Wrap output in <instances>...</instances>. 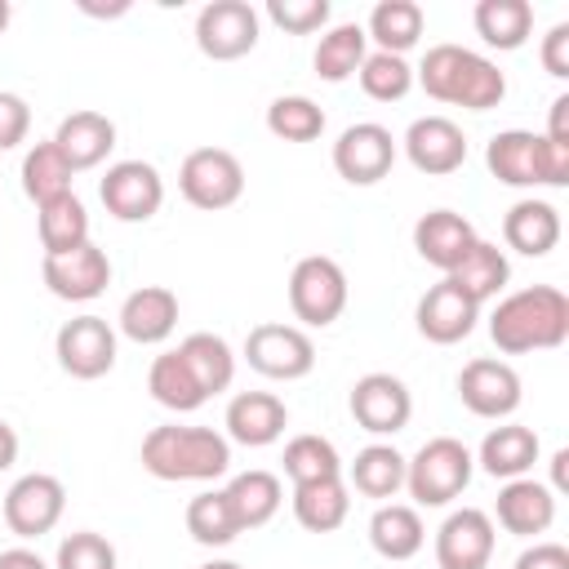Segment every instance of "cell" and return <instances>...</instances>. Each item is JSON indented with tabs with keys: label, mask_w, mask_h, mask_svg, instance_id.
Returning <instances> with one entry per match:
<instances>
[{
	"label": "cell",
	"mask_w": 569,
	"mask_h": 569,
	"mask_svg": "<svg viewBox=\"0 0 569 569\" xmlns=\"http://www.w3.org/2000/svg\"><path fill=\"white\" fill-rule=\"evenodd\" d=\"M489 338L507 356L560 347L569 338V298H565V289L529 284V289H516V293L498 298V307L489 311Z\"/></svg>",
	"instance_id": "obj_1"
},
{
	"label": "cell",
	"mask_w": 569,
	"mask_h": 569,
	"mask_svg": "<svg viewBox=\"0 0 569 569\" xmlns=\"http://www.w3.org/2000/svg\"><path fill=\"white\" fill-rule=\"evenodd\" d=\"M427 98L462 107V111H489L507 98V76L493 58L462 49V44H431L413 71Z\"/></svg>",
	"instance_id": "obj_2"
},
{
	"label": "cell",
	"mask_w": 569,
	"mask_h": 569,
	"mask_svg": "<svg viewBox=\"0 0 569 569\" xmlns=\"http://www.w3.org/2000/svg\"><path fill=\"white\" fill-rule=\"evenodd\" d=\"M142 471L156 480H218L231 467V440L213 427L164 422L142 436Z\"/></svg>",
	"instance_id": "obj_3"
},
{
	"label": "cell",
	"mask_w": 569,
	"mask_h": 569,
	"mask_svg": "<svg viewBox=\"0 0 569 569\" xmlns=\"http://www.w3.org/2000/svg\"><path fill=\"white\" fill-rule=\"evenodd\" d=\"M485 164L502 187H569V147L533 129L493 133L485 147Z\"/></svg>",
	"instance_id": "obj_4"
},
{
	"label": "cell",
	"mask_w": 569,
	"mask_h": 569,
	"mask_svg": "<svg viewBox=\"0 0 569 569\" xmlns=\"http://www.w3.org/2000/svg\"><path fill=\"white\" fill-rule=\"evenodd\" d=\"M476 458L458 436H431L413 458H405V489L413 507H449L471 485Z\"/></svg>",
	"instance_id": "obj_5"
},
{
	"label": "cell",
	"mask_w": 569,
	"mask_h": 569,
	"mask_svg": "<svg viewBox=\"0 0 569 569\" xmlns=\"http://www.w3.org/2000/svg\"><path fill=\"white\" fill-rule=\"evenodd\" d=\"M178 191L187 204H196L204 213L231 209L244 196V164L227 147H196L178 164Z\"/></svg>",
	"instance_id": "obj_6"
},
{
	"label": "cell",
	"mask_w": 569,
	"mask_h": 569,
	"mask_svg": "<svg viewBox=\"0 0 569 569\" xmlns=\"http://www.w3.org/2000/svg\"><path fill=\"white\" fill-rule=\"evenodd\" d=\"M347 298H351L347 271L333 258L307 253V258L293 262V271H289V307H293V316L302 325H311V329L333 325L347 311Z\"/></svg>",
	"instance_id": "obj_7"
},
{
	"label": "cell",
	"mask_w": 569,
	"mask_h": 569,
	"mask_svg": "<svg viewBox=\"0 0 569 569\" xmlns=\"http://www.w3.org/2000/svg\"><path fill=\"white\" fill-rule=\"evenodd\" d=\"M244 360H249V369H258L271 382H298L316 369V342L298 325L267 320L244 333Z\"/></svg>",
	"instance_id": "obj_8"
},
{
	"label": "cell",
	"mask_w": 569,
	"mask_h": 569,
	"mask_svg": "<svg viewBox=\"0 0 569 569\" xmlns=\"http://www.w3.org/2000/svg\"><path fill=\"white\" fill-rule=\"evenodd\" d=\"M262 18L249 0H209L196 13V49L213 62H236L258 49Z\"/></svg>",
	"instance_id": "obj_9"
},
{
	"label": "cell",
	"mask_w": 569,
	"mask_h": 569,
	"mask_svg": "<svg viewBox=\"0 0 569 569\" xmlns=\"http://www.w3.org/2000/svg\"><path fill=\"white\" fill-rule=\"evenodd\" d=\"M98 200L116 222H147L164 204V178L147 160H116L98 182Z\"/></svg>",
	"instance_id": "obj_10"
},
{
	"label": "cell",
	"mask_w": 569,
	"mask_h": 569,
	"mask_svg": "<svg viewBox=\"0 0 569 569\" xmlns=\"http://www.w3.org/2000/svg\"><path fill=\"white\" fill-rule=\"evenodd\" d=\"M396 164V138L387 124L378 120H360V124H347L333 142V169L342 182L351 187H373L391 173Z\"/></svg>",
	"instance_id": "obj_11"
},
{
	"label": "cell",
	"mask_w": 569,
	"mask_h": 569,
	"mask_svg": "<svg viewBox=\"0 0 569 569\" xmlns=\"http://www.w3.org/2000/svg\"><path fill=\"white\" fill-rule=\"evenodd\" d=\"M0 511H4L9 533H18V538H40V533H49V529L62 520V511H67V489H62V480L49 476V471H27V476H18V480L9 485Z\"/></svg>",
	"instance_id": "obj_12"
},
{
	"label": "cell",
	"mask_w": 569,
	"mask_h": 569,
	"mask_svg": "<svg viewBox=\"0 0 569 569\" xmlns=\"http://www.w3.org/2000/svg\"><path fill=\"white\" fill-rule=\"evenodd\" d=\"M53 356L62 373L93 382L116 369V329L102 316H71L53 338Z\"/></svg>",
	"instance_id": "obj_13"
},
{
	"label": "cell",
	"mask_w": 569,
	"mask_h": 569,
	"mask_svg": "<svg viewBox=\"0 0 569 569\" xmlns=\"http://www.w3.org/2000/svg\"><path fill=\"white\" fill-rule=\"evenodd\" d=\"M458 400H462L476 418L502 422V418H511V413L520 409V400H525L520 373H516L507 360L476 356V360H467L462 373H458Z\"/></svg>",
	"instance_id": "obj_14"
},
{
	"label": "cell",
	"mask_w": 569,
	"mask_h": 569,
	"mask_svg": "<svg viewBox=\"0 0 569 569\" xmlns=\"http://www.w3.org/2000/svg\"><path fill=\"white\" fill-rule=\"evenodd\" d=\"M347 409H351L360 431L396 436L413 418V396L396 373H365V378H356V387L347 396Z\"/></svg>",
	"instance_id": "obj_15"
},
{
	"label": "cell",
	"mask_w": 569,
	"mask_h": 569,
	"mask_svg": "<svg viewBox=\"0 0 569 569\" xmlns=\"http://www.w3.org/2000/svg\"><path fill=\"white\" fill-rule=\"evenodd\" d=\"M493 542H498V529H493L489 511L458 507L436 529V565L440 569H489Z\"/></svg>",
	"instance_id": "obj_16"
},
{
	"label": "cell",
	"mask_w": 569,
	"mask_h": 569,
	"mask_svg": "<svg viewBox=\"0 0 569 569\" xmlns=\"http://www.w3.org/2000/svg\"><path fill=\"white\" fill-rule=\"evenodd\" d=\"M40 280L62 302H93L111 284V258H107V249H98L89 240V244H80L71 253L44 258L40 262Z\"/></svg>",
	"instance_id": "obj_17"
},
{
	"label": "cell",
	"mask_w": 569,
	"mask_h": 569,
	"mask_svg": "<svg viewBox=\"0 0 569 569\" xmlns=\"http://www.w3.org/2000/svg\"><path fill=\"white\" fill-rule=\"evenodd\" d=\"M405 156L418 173H431V178H445L453 169L467 164V133L449 120V116H418L409 129H405Z\"/></svg>",
	"instance_id": "obj_18"
},
{
	"label": "cell",
	"mask_w": 569,
	"mask_h": 569,
	"mask_svg": "<svg viewBox=\"0 0 569 569\" xmlns=\"http://www.w3.org/2000/svg\"><path fill=\"white\" fill-rule=\"evenodd\" d=\"M413 320H418V333H422L427 342L453 347V342L471 338V329H476V320H480V307H476L453 280H440V284H431V289L418 298Z\"/></svg>",
	"instance_id": "obj_19"
},
{
	"label": "cell",
	"mask_w": 569,
	"mask_h": 569,
	"mask_svg": "<svg viewBox=\"0 0 569 569\" xmlns=\"http://www.w3.org/2000/svg\"><path fill=\"white\" fill-rule=\"evenodd\" d=\"M476 240H480L476 227H471L462 213H453V209H431V213H422V218L413 222V249H418V258H422L427 267H436L440 276H449V271L471 253Z\"/></svg>",
	"instance_id": "obj_20"
},
{
	"label": "cell",
	"mask_w": 569,
	"mask_h": 569,
	"mask_svg": "<svg viewBox=\"0 0 569 569\" xmlns=\"http://www.w3.org/2000/svg\"><path fill=\"white\" fill-rule=\"evenodd\" d=\"M507 533L516 538H533V533H547L556 525V493L533 480V476H520V480H507L498 489V502H493V516Z\"/></svg>",
	"instance_id": "obj_21"
},
{
	"label": "cell",
	"mask_w": 569,
	"mask_h": 569,
	"mask_svg": "<svg viewBox=\"0 0 569 569\" xmlns=\"http://www.w3.org/2000/svg\"><path fill=\"white\" fill-rule=\"evenodd\" d=\"M222 427H227V440H236L244 449H262V445H276L284 436L289 409L271 391H240V396H231Z\"/></svg>",
	"instance_id": "obj_22"
},
{
	"label": "cell",
	"mask_w": 569,
	"mask_h": 569,
	"mask_svg": "<svg viewBox=\"0 0 569 569\" xmlns=\"http://www.w3.org/2000/svg\"><path fill=\"white\" fill-rule=\"evenodd\" d=\"M120 333L138 347H156L164 342L173 329H178V293L164 289V284H142L133 289L124 302H120V316H116Z\"/></svg>",
	"instance_id": "obj_23"
},
{
	"label": "cell",
	"mask_w": 569,
	"mask_h": 569,
	"mask_svg": "<svg viewBox=\"0 0 569 569\" xmlns=\"http://www.w3.org/2000/svg\"><path fill=\"white\" fill-rule=\"evenodd\" d=\"M538 453H542V445H538V431H533V427H525V422H502V427H489V431H485V440H480V449H476L471 458H476L480 471L493 476V480H520V476L533 471Z\"/></svg>",
	"instance_id": "obj_24"
},
{
	"label": "cell",
	"mask_w": 569,
	"mask_h": 569,
	"mask_svg": "<svg viewBox=\"0 0 569 569\" xmlns=\"http://www.w3.org/2000/svg\"><path fill=\"white\" fill-rule=\"evenodd\" d=\"M53 147L67 156V164L80 173V169H98L111 151H116V124H111V116H102V111H71V116H62V124H58V133H53Z\"/></svg>",
	"instance_id": "obj_25"
},
{
	"label": "cell",
	"mask_w": 569,
	"mask_h": 569,
	"mask_svg": "<svg viewBox=\"0 0 569 569\" xmlns=\"http://www.w3.org/2000/svg\"><path fill=\"white\" fill-rule=\"evenodd\" d=\"M502 240L507 249L525 253V258H547L560 244V209L551 200H516L502 218Z\"/></svg>",
	"instance_id": "obj_26"
},
{
	"label": "cell",
	"mask_w": 569,
	"mask_h": 569,
	"mask_svg": "<svg viewBox=\"0 0 569 569\" xmlns=\"http://www.w3.org/2000/svg\"><path fill=\"white\" fill-rule=\"evenodd\" d=\"M427 542V525L418 516V507L409 502H378V511L369 516V547L382 560H413Z\"/></svg>",
	"instance_id": "obj_27"
},
{
	"label": "cell",
	"mask_w": 569,
	"mask_h": 569,
	"mask_svg": "<svg viewBox=\"0 0 569 569\" xmlns=\"http://www.w3.org/2000/svg\"><path fill=\"white\" fill-rule=\"evenodd\" d=\"M347 511H351V489H347L342 476L293 485V520L307 533H333V529H342Z\"/></svg>",
	"instance_id": "obj_28"
},
{
	"label": "cell",
	"mask_w": 569,
	"mask_h": 569,
	"mask_svg": "<svg viewBox=\"0 0 569 569\" xmlns=\"http://www.w3.org/2000/svg\"><path fill=\"white\" fill-rule=\"evenodd\" d=\"M36 231H40L44 258H58V253H71V249L89 244V209H84V200L71 191V196H58V200L40 204L36 209Z\"/></svg>",
	"instance_id": "obj_29"
},
{
	"label": "cell",
	"mask_w": 569,
	"mask_h": 569,
	"mask_svg": "<svg viewBox=\"0 0 569 569\" xmlns=\"http://www.w3.org/2000/svg\"><path fill=\"white\" fill-rule=\"evenodd\" d=\"M445 280H453L476 307H485L489 298H498V293L507 289V280H511V262H507V253H502L493 240H476L471 253H467Z\"/></svg>",
	"instance_id": "obj_30"
},
{
	"label": "cell",
	"mask_w": 569,
	"mask_h": 569,
	"mask_svg": "<svg viewBox=\"0 0 569 569\" xmlns=\"http://www.w3.org/2000/svg\"><path fill=\"white\" fill-rule=\"evenodd\" d=\"M178 356L187 360V369L196 373V382L204 387V396H218L236 382V351L222 333H209V329H196L178 342Z\"/></svg>",
	"instance_id": "obj_31"
},
{
	"label": "cell",
	"mask_w": 569,
	"mask_h": 569,
	"mask_svg": "<svg viewBox=\"0 0 569 569\" xmlns=\"http://www.w3.org/2000/svg\"><path fill=\"white\" fill-rule=\"evenodd\" d=\"M347 489L378 502L396 498L405 489V453L396 445H365L347 467Z\"/></svg>",
	"instance_id": "obj_32"
},
{
	"label": "cell",
	"mask_w": 569,
	"mask_h": 569,
	"mask_svg": "<svg viewBox=\"0 0 569 569\" xmlns=\"http://www.w3.org/2000/svg\"><path fill=\"white\" fill-rule=\"evenodd\" d=\"M222 493H227V502H231L240 529H262V525L280 511V502H284L280 476H271V471H262V467H249V471L231 476Z\"/></svg>",
	"instance_id": "obj_33"
},
{
	"label": "cell",
	"mask_w": 569,
	"mask_h": 569,
	"mask_svg": "<svg viewBox=\"0 0 569 569\" xmlns=\"http://www.w3.org/2000/svg\"><path fill=\"white\" fill-rule=\"evenodd\" d=\"M422 27H427V13L418 0H382L373 4L369 22H365V36L382 49V53H409L418 40H422Z\"/></svg>",
	"instance_id": "obj_34"
},
{
	"label": "cell",
	"mask_w": 569,
	"mask_h": 569,
	"mask_svg": "<svg viewBox=\"0 0 569 569\" xmlns=\"http://www.w3.org/2000/svg\"><path fill=\"white\" fill-rule=\"evenodd\" d=\"M471 22H476V36L489 44V49H520L533 31V4L529 0H480L471 9Z\"/></svg>",
	"instance_id": "obj_35"
},
{
	"label": "cell",
	"mask_w": 569,
	"mask_h": 569,
	"mask_svg": "<svg viewBox=\"0 0 569 569\" xmlns=\"http://www.w3.org/2000/svg\"><path fill=\"white\" fill-rule=\"evenodd\" d=\"M365 53H369V36H365V27H360V22H338V27H329V31L316 40L311 67H316L320 80L342 84V80H351V76L360 71Z\"/></svg>",
	"instance_id": "obj_36"
},
{
	"label": "cell",
	"mask_w": 569,
	"mask_h": 569,
	"mask_svg": "<svg viewBox=\"0 0 569 569\" xmlns=\"http://www.w3.org/2000/svg\"><path fill=\"white\" fill-rule=\"evenodd\" d=\"M147 391H151L156 405H164V409H173V413H191V409H200V405L209 400L204 387L196 382V373L187 369V360L178 356V347H173V351H160V356L151 360V369H147Z\"/></svg>",
	"instance_id": "obj_37"
},
{
	"label": "cell",
	"mask_w": 569,
	"mask_h": 569,
	"mask_svg": "<svg viewBox=\"0 0 569 569\" xmlns=\"http://www.w3.org/2000/svg\"><path fill=\"white\" fill-rule=\"evenodd\" d=\"M71 182H76V169L53 147V138L49 142H36L22 156V191H27V200H36V209L49 204V200H58V196H71Z\"/></svg>",
	"instance_id": "obj_38"
},
{
	"label": "cell",
	"mask_w": 569,
	"mask_h": 569,
	"mask_svg": "<svg viewBox=\"0 0 569 569\" xmlns=\"http://www.w3.org/2000/svg\"><path fill=\"white\" fill-rule=\"evenodd\" d=\"M187 533H191L200 547H231L244 529H240V520H236L227 493H222V489H204V493H196V498L187 502Z\"/></svg>",
	"instance_id": "obj_39"
},
{
	"label": "cell",
	"mask_w": 569,
	"mask_h": 569,
	"mask_svg": "<svg viewBox=\"0 0 569 569\" xmlns=\"http://www.w3.org/2000/svg\"><path fill=\"white\" fill-rule=\"evenodd\" d=\"M267 129L280 142H316L325 133V111L307 93H280L267 107Z\"/></svg>",
	"instance_id": "obj_40"
},
{
	"label": "cell",
	"mask_w": 569,
	"mask_h": 569,
	"mask_svg": "<svg viewBox=\"0 0 569 569\" xmlns=\"http://www.w3.org/2000/svg\"><path fill=\"white\" fill-rule=\"evenodd\" d=\"M280 462H284V476H289L293 485L325 480V476H342V458H338L333 440L311 436V431L293 436V440L284 445V458H280Z\"/></svg>",
	"instance_id": "obj_41"
},
{
	"label": "cell",
	"mask_w": 569,
	"mask_h": 569,
	"mask_svg": "<svg viewBox=\"0 0 569 569\" xmlns=\"http://www.w3.org/2000/svg\"><path fill=\"white\" fill-rule=\"evenodd\" d=\"M356 76H360V89L373 102H400L413 89V67L400 53H382V49L365 53V62H360Z\"/></svg>",
	"instance_id": "obj_42"
},
{
	"label": "cell",
	"mask_w": 569,
	"mask_h": 569,
	"mask_svg": "<svg viewBox=\"0 0 569 569\" xmlns=\"http://www.w3.org/2000/svg\"><path fill=\"white\" fill-rule=\"evenodd\" d=\"M53 569H116V547L93 529H76L58 542Z\"/></svg>",
	"instance_id": "obj_43"
},
{
	"label": "cell",
	"mask_w": 569,
	"mask_h": 569,
	"mask_svg": "<svg viewBox=\"0 0 569 569\" xmlns=\"http://www.w3.org/2000/svg\"><path fill=\"white\" fill-rule=\"evenodd\" d=\"M267 18L289 36H311L329 22V0H267Z\"/></svg>",
	"instance_id": "obj_44"
},
{
	"label": "cell",
	"mask_w": 569,
	"mask_h": 569,
	"mask_svg": "<svg viewBox=\"0 0 569 569\" xmlns=\"http://www.w3.org/2000/svg\"><path fill=\"white\" fill-rule=\"evenodd\" d=\"M31 133V107L22 93L0 89V151H13Z\"/></svg>",
	"instance_id": "obj_45"
},
{
	"label": "cell",
	"mask_w": 569,
	"mask_h": 569,
	"mask_svg": "<svg viewBox=\"0 0 569 569\" xmlns=\"http://www.w3.org/2000/svg\"><path fill=\"white\" fill-rule=\"evenodd\" d=\"M542 67H547V76H556V80L569 76V22H556V27L542 36Z\"/></svg>",
	"instance_id": "obj_46"
},
{
	"label": "cell",
	"mask_w": 569,
	"mask_h": 569,
	"mask_svg": "<svg viewBox=\"0 0 569 569\" xmlns=\"http://www.w3.org/2000/svg\"><path fill=\"white\" fill-rule=\"evenodd\" d=\"M511 569H569V547H560V542H533V547H525L516 556Z\"/></svg>",
	"instance_id": "obj_47"
},
{
	"label": "cell",
	"mask_w": 569,
	"mask_h": 569,
	"mask_svg": "<svg viewBox=\"0 0 569 569\" xmlns=\"http://www.w3.org/2000/svg\"><path fill=\"white\" fill-rule=\"evenodd\" d=\"M542 138L569 147V93H560V98L551 102V120H547V133H542Z\"/></svg>",
	"instance_id": "obj_48"
},
{
	"label": "cell",
	"mask_w": 569,
	"mask_h": 569,
	"mask_svg": "<svg viewBox=\"0 0 569 569\" xmlns=\"http://www.w3.org/2000/svg\"><path fill=\"white\" fill-rule=\"evenodd\" d=\"M0 569H49V565L31 547H9V551H0Z\"/></svg>",
	"instance_id": "obj_49"
},
{
	"label": "cell",
	"mask_w": 569,
	"mask_h": 569,
	"mask_svg": "<svg viewBox=\"0 0 569 569\" xmlns=\"http://www.w3.org/2000/svg\"><path fill=\"white\" fill-rule=\"evenodd\" d=\"M18 462V431L0 418V471H9Z\"/></svg>",
	"instance_id": "obj_50"
},
{
	"label": "cell",
	"mask_w": 569,
	"mask_h": 569,
	"mask_svg": "<svg viewBox=\"0 0 569 569\" xmlns=\"http://www.w3.org/2000/svg\"><path fill=\"white\" fill-rule=\"evenodd\" d=\"M565 462H569V449H556L551 453V485H547L551 493H565L569 489V467Z\"/></svg>",
	"instance_id": "obj_51"
},
{
	"label": "cell",
	"mask_w": 569,
	"mask_h": 569,
	"mask_svg": "<svg viewBox=\"0 0 569 569\" xmlns=\"http://www.w3.org/2000/svg\"><path fill=\"white\" fill-rule=\"evenodd\" d=\"M200 569H244V565H236V560H209V565H200Z\"/></svg>",
	"instance_id": "obj_52"
},
{
	"label": "cell",
	"mask_w": 569,
	"mask_h": 569,
	"mask_svg": "<svg viewBox=\"0 0 569 569\" xmlns=\"http://www.w3.org/2000/svg\"><path fill=\"white\" fill-rule=\"evenodd\" d=\"M9 18H13V9H9V0H0V31L9 27Z\"/></svg>",
	"instance_id": "obj_53"
}]
</instances>
